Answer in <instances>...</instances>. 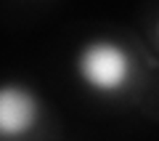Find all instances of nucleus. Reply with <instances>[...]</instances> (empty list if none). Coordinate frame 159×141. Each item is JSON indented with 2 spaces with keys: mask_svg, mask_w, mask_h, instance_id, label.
Returning <instances> with one entry per match:
<instances>
[{
  "mask_svg": "<svg viewBox=\"0 0 159 141\" xmlns=\"http://www.w3.org/2000/svg\"><path fill=\"white\" fill-rule=\"evenodd\" d=\"M77 75L90 90L117 93L127 88L135 75V61L125 45L114 40L98 37L80 48L77 53Z\"/></svg>",
  "mask_w": 159,
  "mask_h": 141,
  "instance_id": "f257e3e1",
  "label": "nucleus"
},
{
  "mask_svg": "<svg viewBox=\"0 0 159 141\" xmlns=\"http://www.w3.org/2000/svg\"><path fill=\"white\" fill-rule=\"evenodd\" d=\"M40 104L21 85H6L0 90V133L21 136L37 123Z\"/></svg>",
  "mask_w": 159,
  "mask_h": 141,
  "instance_id": "f03ea898",
  "label": "nucleus"
},
{
  "mask_svg": "<svg viewBox=\"0 0 159 141\" xmlns=\"http://www.w3.org/2000/svg\"><path fill=\"white\" fill-rule=\"evenodd\" d=\"M157 35H159V27H157Z\"/></svg>",
  "mask_w": 159,
  "mask_h": 141,
  "instance_id": "7ed1b4c3",
  "label": "nucleus"
}]
</instances>
